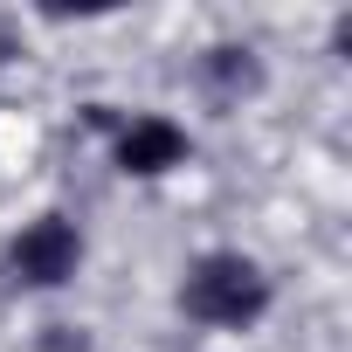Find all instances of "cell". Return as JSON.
I'll return each instance as SVG.
<instances>
[{
    "instance_id": "obj_2",
    "label": "cell",
    "mask_w": 352,
    "mask_h": 352,
    "mask_svg": "<svg viewBox=\"0 0 352 352\" xmlns=\"http://www.w3.org/2000/svg\"><path fill=\"white\" fill-rule=\"evenodd\" d=\"M76 263H83V235H76L63 214L28 221V228L14 235V249H8V276L28 283V290H56V283H69Z\"/></svg>"
},
{
    "instance_id": "obj_3",
    "label": "cell",
    "mask_w": 352,
    "mask_h": 352,
    "mask_svg": "<svg viewBox=\"0 0 352 352\" xmlns=\"http://www.w3.org/2000/svg\"><path fill=\"white\" fill-rule=\"evenodd\" d=\"M180 159H187V131L173 118H131V124H118V166L138 173V180L173 173Z\"/></svg>"
},
{
    "instance_id": "obj_1",
    "label": "cell",
    "mask_w": 352,
    "mask_h": 352,
    "mask_svg": "<svg viewBox=\"0 0 352 352\" xmlns=\"http://www.w3.org/2000/svg\"><path fill=\"white\" fill-rule=\"evenodd\" d=\"M180 304H187V318H201V324L242 331V324H256V318L270 311V276H263L249 256L221 249V256H201V263L187 270Z\"/></svg>"
}]
</instances>
